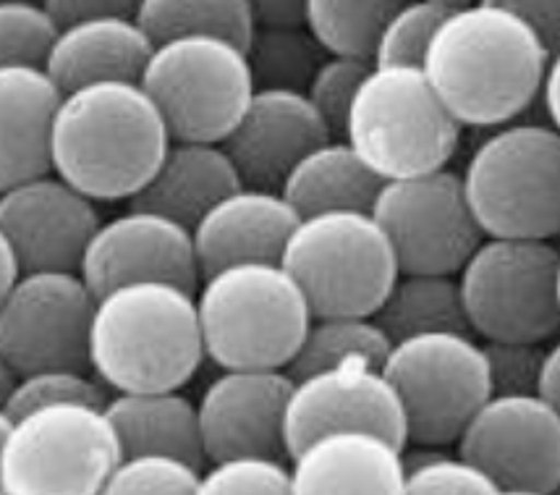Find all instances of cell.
I'll use <instances>...</instances> for the list:
<instances>
[{
  "instance_id": "obj_7",
  "label": "cell",
  "mask_w": 560,
  "mask_h": 495,
  "mask_svg": "<svg viewBox=\"0 0 560 495\" xmlns=\"http://www.w3.org/2000/svg\"><path fill=\"white\" fill-rule=\"evenodd\" d=\"M0 495H100L124 451L105 406L0 414Z\"/></svg>"
},
{
  "instance_id": "obj_27",
  "label": "cell",
  "mask_w": 560,
  "mask_h": 495,
  "mask_svg": "<svg viewBox=\"0 0 560 495\" xmlns=\"http://www.w3.org/2000/svg\"><path fill=\"white\" fill-rule=\"evenodd\" d=\"M375 320L393 341L422 333H471L458 276L448 273H398Z\"/></svg>"
},
{
  "instance_id": "obj_32",
  "label": "cell",
  "mask_w": 560,
  "mask_h": 495,
  "mask_svg": "<svg viewBox=\"0 0 560 495\" xmlns=\"http://www.w3.org/2000/svg\"><path fill=\"white\" fill-rule=\"evenodd\" d=\"M110 391L100 383L92 370L79 367H48L26 375H16L3 391V414L11 419L43 410L50 404H92L105 406Z\"/></svg>"
},
{
  "instance_id": "obj_6",
  "label": "cell",
  "mask_w": 560,
  "mask_h": 495,
  "mask_svg": "<svg viewBox=\"0 0 560 495\" xmlns=\"http://www.w3.org/2000/svg\"><path fill=\"white\" fill-rule=\"evenodd\" d=\"M485 237L552 239L560 233V131L548 122L490 129L462 171Z\"/></svg>"
},
{
  "instance_id": "obj_11",
  "label": "cell",
  "mask_w": 560,
  "mask_h": 495,
  "mask_svg": "<svg viewBox=\"0 0 560 495\" xmlns=\"http://www.w3.org/2000/svg\"><path fill=\"white\" fill-rule=\"evenodd\" d=\"M558 263L550 239L485 237L458 270L469 331L479 341H550L560 333Z\"/></svg>"
},
{
  "instance_id": "obj_15",
  "label": "cell",
  "mask_w": 560,
  "mask_h": 495,
  "mask_svg": "<svg viewBox=\"0 0 560 495\" xmlns=\"http://www.w3.org/2000/svg\"><path fill=\"white\" fill-rule=\"evenodd\" d=\"M375 433L406 448L404 404L383 365L346 362L293 378L285 406L289 459L306 444L330 433Z\"/></svg>"
},
{
  "instance_id": "obj_9",
  "label": "cell",
  "mask_w": 560,
  "mask_h": 495,
  "mask_svg": "<svg viewBox=\"0 0 560 495\" xmlns=\"http://www.w3.org/2000/svg\"><path fill=\"white\" fill-rule=\"evenodd\" d=\"M139 84L176 142H223L257 90L244 45L215 35L155 43Z\"/></svg>"
},
{
  "instance_id": "obj_43",
  "label": "cell",
  "mask_w": 560,
  "mask_h": 495,
  "mask_svg": "<svg viewBox=\"0 0 560 495\" xmlns=\"http://www.w3.org/2000/svg\"><path fill=\"white\" fill-rule=\"evenodd\" d=\"M539 105L545 111V122L560 131V50L550 53L548 69H545L542 92H539Z\"/></svg>"
},
{
  "instance_id": "obj_31",
  "label": "cell",
  "mask_w": 560,
  "mask_h": 495,
  "mask_svg": "<svg viewBox=\"0 0 560 495\" xmlns=\"http://www.w3.org/2000/svg\"><path fill=\"white\" fill-rule=\"evenodd\" d=\"M404 0H304V26L330 56L370 58L385 19Z\"/></svg>"
},
{
  "instance_id": "obj_46",
  "label": "cell",
  "mask_w": 560,
  "mask_h": 495,
  "mask_svg": "<svg viewBox=\"0 0 560 495\" xmlns=\"http://www.w3.org/2000/svg\"><path fill=\"white\" fill-rule=\"evenodd\" d=\"M485 495H548V493H535V491H513V487H492Z\"/></svg>"
},
{
  "instance_id": "obj_33",
  "label": "cell",
  "mask_w": 560,
  "mask_h": 495,
  "mask_svg": "<svg viewBox=\"0 0 560 495\" xmlns=\"http://www.w3.org/2000/svg\"><path fill=\"white\" fill-rule=\"evenodd\" d=\"M58 32L45 0H0V66H45Z\"/></svg>"
},
{
  "instance_id": "obj_10",
  "label": "cell",
  "mask_w": 560,
  "mask_h": 495,
  "mask_svg": "<svg viewBox=\"0 0 560 495\" xmlns=\"http://www.w3.org/2000/svg\"><path fill=\"white\" fill-rule=\"evenodd\" d=\"M383 372L404 404L406 446H456L495 393L485 344L475 333L443 331L393 341Z\"/></svg>"
},
{
  "instance_id": "obj_35",
  "label": "cell",
  "mask_w": 560,
  "mask_h": 495,
  "mask_svg": "<svg viewBox=\"0 0 560 495\" xmlns=\"http://www.w3.org/2000/svg\"><path fill=\"white\" fill-rule=\"evenodd\" d=\"M404 467L406 483L401 495H485L495 487L475 464L458 453H443L440 448L406 446Z\"/></svg>"
},
{
  "instance_id": "obj_13",
  "label": "cell",
  "mask_w": 560,
  "mask_h": 495,
  "mask_svg": "<svg viewBox=\"0 0 560 495\" xmlns=\"http://www.w3.org/2000/svg\"><path fill=\"white\" fill-rule=\"evenodd\" d=\"M95 291L79 270H30L0 297V362L13 375L90 370Z\"/></svg>"
},
{
  "instance_id": "obj_25",
  "label": "cell",
  "mask_w": 560,
  "mask_h": 495,
  "mask_svg": "<svg viewBox=\"0 0 560 495\" xmlns=\"http://www.w3.org/2000/svg\"><path fill=\"white\" fill-rule=\"evenodd\" d=\"M242 186L236 165L220 142H173L144 189L129 205L195 223L225 194Z\"/></svg>"
},
{
  "instance_id": "obj_5",
  "label": "cell",
  "mask_w": 560,
  "mask_h": 495,
  "mask_svg": "<svg viewBox=\"0 0 560 495\" xmlns=\"http://www.w3.org/2000/svg\"><path fill=\"white\" fill-rule=\"evenodd\" d=\"M462 131L422 66L372 64L351 103L343 139L388 182L451 169Z\"/></svg>"
},
{
  "instance_id": "obj_47",
  "label": "cell",
  "mask_w": 560,
  "mask_h": 495,
  "mask_svg": "<svg viewBox=\"0 0 560 495\" xmlns=\"http://www.w3.org/2000/svg\"><path fill=\"white\" fill-rule=\"evenodd\" d=\"M430 3L445 5V9H458V5H469V3H477V0H430Z\"/></svg>"
},
{
  "instance_id": "obj_45",
  "label": "cell",
  "mask_w": 560,
  "mask_h": 495,
  "mask_svg": "<svg viewBox=\"0 0 560 495\" xmlns=\"http://www.w3.org/2000/svg\"><path fill=\"white\" fill-rule=\"evenodd\" d=\"M0 297L3 293H9L13 286H16V280L24 276V265L22 260H19V254L13 252V246L5 242V239H0Z\"/></svg>"
},
{
  "instance_id": "obj_22",
  "label": "cell",
  "mask_w": 560,
  "mask_h": 495,
  "mask_svg": "<svg viewBox=\"0 0 560 495\" xmlns=\"http://www.w3.org/2000/svg\"><path fill=\"white\" fill-rule=\"evenodd\" d=\"M63 95L45 66H0V189L52 171V126Z\"/></svg>"
},
{
  "instance_id": "obj_30",
  "label": "cell",
  "mask_w": 560,
  "mask_h": 495,
  "mask_svg": "<svg viewBox=\"0 0 560 495\" xmlns=\"http://www.w3.org/2000/svg\"><path fill=\"white\" fill-rule=\"evenodd\" d=\"M325 56L328 53L319 48L304 24H257L246 45L259 90L304 92Z\"/></svg>"
},
{
  "instance_id": "obj_19",
  "label": "cell",
  "mask_w": 560,
  "mask_h": 495,
  "mask_svg": "<svg viewBox=\"0 0 560 495\" xmlns=\"http://www.w3.org/2000/svg\"><path fill=\"white\" fill-rule=\"evenodd\" d=\"M332 134L304 92L255 90L223 139L242 184L280 189L293 165Z\"/></svg>"
},
{
  "instance_id": "obj_20",
  "label": "cell",
  "mask_w": 560,
  "mask_h": 495,
  "mask_svg": "<svg viewBox=\"0 0 560 495\" xmlns=\"http://www.w3.org/2000/svg\"><path fill=\"white\" fill-rule=\"evenodd\" d=\"M299 212L280 189L242 184L197 220L195 250L202 276L233 263H280Z\"/></svg>"
},
{
  "instance_id": "obj_34",
  "label": "cell",
  "mask_w": 560,
  "mask_h": 495,
  "mask_svg": "<svg viewBox=\"0 0 560 495\" xmlns=\"http://www.w3.org/2000/svg\"><path fill=\"white\" fill-rule=\"evenodd\" d=\"M451 9L430 0H404L385 19L372 48V64L380 66H422L430 39Z\"/></svg>"
},
{
  "instance_id": "obj_4",
  "label": "cell",
  "mask_w": 560,
  "mask_h": 495,
  "mask_svg": "<svg viewBox=\"0 0 560 495\" xmlns=\"http://www.w3.org/2000/svg\"><path fill=\"white\" fill-rule=\"evenodd\" d=\"M197 310L205 354L218 370H289L315 318L291 273L268 260L233 263L202 276Z\"/></svg>"
},
{
  "instance_id": "obj_24",
  "label": "cell",
  "mask_w": 560,
  "mask_h": 495,
  "mask_svg": "<svg viewBox=\"0 0 560 495\" xmlns=\"http://www.w3.org/2000/svg\"><path fill=\"white\" fill-rule=\"evenodd\" d=\"M124 459L168 457L202 470L208 464L197 401L178 391L110 393L105 404Z\"/></svg>"
},
{
  "instance_id": "obj_42",
  "label": "cell",
  "mask_w": 560,
  "mask_h": 495,
  "mask_svg": "<svg viewBox=\"0 0 560 495\" xmlns=\"http://www.w3.org/2000/svg\"><path fill=\"white\" fill-rule=\"evenodd\" d=\"M257 24H304V0H246Z\"/></svg>"
},
{
  "instance_id": "obj_37",
  "label": "cell",
  "mask_w": 560,
  "mask_h": 495,
  "mask_svg": "<svg viewBox=\"0 0 560 495\" xmlns=\"http://www.w3.org/2000/svg\"><path fill=\"white\" fill-rule=\"evenodd\" d=\"M197 495H293L291 467L283 459H225L202 472Z\"/></svg>"
},
{
  "instance_id": "obj_40",
  "label": "cell",
  "mask_w": 560,
  "mask_h": 495,
  "mask_svg": "<svg viewBox=\"0 0 560 495\" xmlns=\"http://www.w3.org/2000/svg\"><path fill=\"white\" fill-rule=\"evenodd\" d=\"M485 3L516 13L535 30L545 48L550 53L560 50V0H485Z\"/></svg>"
},
{
  "instance_id": "obj_44",
  "label": "cell",
  "mask_w": 560,
  "mask_h": 495,
  "mask_svg": "<svg viewBox=\"0 0 560 495\" xmlns=\"http://www.w3.org/2000/svg\"><path fill=\"white\" fill-rule=\"evenodd\" d=\"M539 396L548 399L556 412L560 414V336L548 346L545 354V367L542 378H539Z\"/></svg>"
},
{
  "instance_id": "obj_18",
  "label": "cell",
  "mask_w": 560,
  "mask_h": 495,
  "mask_svg": "<svg viewBox=\"0 0 560 495\" xmlns=\"http://www.w3.org/2000/svg\"><path fill=\"white\" fill-rule=\"evenodd\" d=\"M97 203L56 171L0 189V239L13 246L24 270H79L95 237Z\"/></svg>"
},
{
  "instance_id": "obj_38",
  "label": "cell",
  "mask_w": 560,
  "mask_h": 495,
  "mask_svg": "<svg viewBox=\"0 0 560 495\" xmlns=\"http://www.w3.org/2000/svg\"><path fill=\"white\" fill-rule=\"evenodd\" d=\"M202 470L168 457L121 459L100 495H197Z\"/></svg>"
},
{
  "instance_id": "obj_12",
  "label": "cell",
  "mask_w": 560,
  "mask_h": 495,
  "mask_svg": "<svg viewBox=\"0 0 560 495\" xmlns=\"http://www.w3.org/2000/svg\"><path fill=\"white\" fill-rule=\"evenodd\" d=\"M372 216L388 233L401 273L458 276L485 239L462 173L451 169L388 179L372 203Z\"/></svg>"
},
{
  "instance_id": "obj_8",
  "label": "cell",
  "mask_w": 560,
  "mask_h": 495,
  "mask_svg": "<svg viewBox=\"0 0 560 495\" xmlns=\"http://www.w3.org/2000/svg\"><path fill=\"white\" fill-rule=\"evenodd\" d=\"M280 265L291 273L315 318L375 314L401 265L372 210H325L299 218Z\"/></svg>"
},
{
  "instance_id": "obj_26",
  "label": "cell",
  "mask_w": 560,
  "mask_h": 495,
  "mask_svg": "<svg viewBox=\"0 0 560 495\" xmlns=\"http://www.w3.org/2000/svg\"><path fill=\"white\" fill-rule=\"evenodd\" d=\"M383 179L364 163L341 137H330L293 165L285 176L283 197L299 216L325 210H372Z\"/></svg>"
},
{
  "instance_id": "obj_3",
  "label": "cell",
  "mask_w": 560,
  "mask_h": 495,
  "mask_svg": "<svg viewBox=\"0 0 560 495\" xmlns=\"http://www.w3.org/2000/svg\"><path fill=\"white\" fill-rule=\"evenodd\" d=\"M205 359L197 291L171 280H135L97 297L90 370L110 393L178 391Z\"/></svg>"
},
{
  "instance_id": "obj_48",
  "label": "cell",
  "mask_w": 560,
  "mask_h": 495,
  "mask_svg": "<svg viewBox=\"0 0 560 495\" xmlns=\"http://www.w3.org/2000/svg\"><path fill=\"white\" fill-rule=\"evenodd\" d=\"M558 299H560V263H558Z\"/></svg>"
},
{
  "instance_id": "obj_41",
  "label": "cell",
  "mask_w": 560,
  "mask_h": 495,
  "mask_svg": "<svg viewBox=\"0 0 560 495\" xmlns=\"http://www.w3.org/2000/svg\"><path fill=\"white\" fill-rule=\"evenodd\" d=\"M142 0H45L58 24H71L92 16H137Z\"/></svg>"
},
{
  "instance_id": "obj_36",
  "label": "cell",
  "mask_w": 560,
  "mask_h": 495,
  "mask_svg": "<svg viewBox=\"0 0 560 495\" xmlns=\"http://www.w3.org/2000/svg\"><path fill=\"white\" fill-rule=\"evenodd\" d=\"M370 58L359 56H325L317 71L312 73L304 95L315 105L323 122L328 124L332 137L346 134V118H349L351 103L357 97L359 84L370 71Z\"/></svg>"
},
{
  "instance_id": "obj_28",
  "label": "cell",
  "mask_w": 560,
  "mask_h": 495,
  "mask_svg": "<svg viewBox=\"0 0 560 495\" xmlns=\"http://www.w3.org/2000/svg\"><path fill=\"white\" fill-rule=\"evenodd\" d=\"M393 338L375 314H325L312 318L296 357L289 365L291 378L346 362L383 365Z\"/></svg>"
},
{
  "instance_id": "obj_39",
  "label": "cell",
  "mask_w": 560,
  "mask_h": 495,
  "mask_svg": "<svg viewBox=\"0 0 560 495\" xmlns=\"http://www.w3.org/2000/svg\"><path fill=\"white\" fill-rule=\"evenodd\" d=\"M495 393H537L545 367L542 344L532 341H482Z\"/></svg>"
},
{
  "instance_id": "obj_16",
  "label": "cell",
  "mask_w": 560,
  "mask_h": 495,
  "mask_svg": "<svg viewBox=\"0 0 560 495\" xmlns=\"http://www.w3.org/2000/svg\"><path fill=\"white\" fill-rule=\"evenodd\" d=\"M79 273L95 297L135 280H171L191 291L202 280L189 226L137 205L97 226Z\"/></svg>"
},
{
  "instance_id": "obj_23",
  "label": "cell",
  "mask_w": 560,
  "mask_h": 495,
  "mask_svg": "<svg viewBox=\"0 0 560 495\" xmlns=\"http://www.w3.org/2000/svg\"><path fill=\"white\" fill-rule=\"evenodd\" d=\"M155 39L137 16H92L63 24L45 69L63 92L95 82H139Z\"/></svg>"
},
{
  "instance_id": "obj_21",
  "label": "cell",
  "mask_w": 560,
  "mask_h": 495,
  "mask_svg": "<svg viewBox=\"0 0 560 495\" xmlns=\"http://www.w3.org/2000/svg\"><path fill=\"white\" fill-rule=\"evenodd\" d=\"M293 495H401L404 448L375 433H330L289 459Z\"/></svg>"
},
{
  "instance_id": "obj_49",
  "label": "cell",
  "mask_w": 560,
  "mask_h": 495,
  "mask_svg": "<svg viewBox=\"0 0 560 495\" xmlns=\"http://www.w3.org/2000/svg\"><path fill=\"white\" fill-rule=\"evenodd\" d=\"M552 495H560V483H558V487H556V491H552Z\"/></svg>"
},
{
  "instance_id": "obj_14",
  "label": "cell",
  "mask_w": 560,
  "mask_h": 495,
  "mask_svg": "<svg viewBox=\"0 0 560 495\" xmlns=\"http://www.w3.org/2000/svg\"><path fill=\"white\" fill-rule=\"evenodd\" d=\"M456 453L495 487L552 495L560 483V414L539 393H492Z\"/></svg>"
},
{
  "instance_id": "obj_29",
  "label": "cell",
  "mask_w": 560,
  "mask_h": 495,
  "mask_svg": "<svg viewBox=\"0 0 560 495\" xmlns=\"http://www.w3.org/2000/svg\"><path fill=\"white\" fill-rule=\"evenodd\" d=\"M137 22L155 43L186 35H215L244 48L257 26L246 0H142Z\"/></svg>"
},
{
  "instance_id": "obj_17",
  "label": "cell",
  "mask_w": 560,
  "mask_h": 495,
  "mask_svg": "<svg viewBox=\"0 0 560 495\" xmlns=\"http://www.w3.org/2000/svg\"><path fill=\"white\" fill-rule=\"evenodd\" d=\"M291 388V372L278 367L220 370L197 401L210 464L244 457L289 461L285 406Z\"/></svg>"
},
{
  "instance_id": "obj_1",
  "label": "cell",
  "mask_w": 560,
  "mask_h": 495,
  "mask_svg": "<svg viewBox=\"0 0 560 495\" xmlns=\"http://www.w3.org/2000/svg\"><path fill=\"white\" fill-rule=\"evenodd\" d=\"M550 50L500 5H458L430 39L422 69L464 129H498L539 103Z\"/></svg>"
},
{
  "instance_id": "obj_2",
  "label": "cell",
  "mask_w": 560,
  "mask_h": 495,
  "mask_svg": "<svg viewBox=\"0 0 560 495\" xmlns=\"http://www.w3.org/2000/svg\"><path fill=\"white\" fill-rule=\"evenodd\" d=\"M173 142L139 82H95L66 92L52 126L50 163L95 203H131Z\"/></svg>"
}]
</instances>
